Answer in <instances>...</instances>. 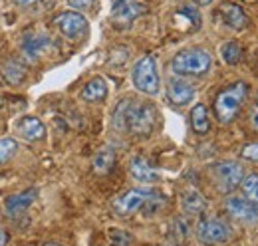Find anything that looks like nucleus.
I'll return each instance as SVG.
<instances>
[{
  "instance_id": "1",
  "label": "nucleus",
  "mask_w": 258,
  "mask_h": 246,
  "mask_svg": "<svg viewBox=\"0 0 258 246\" xmlns=\"http://www.w3.org/2000/svg\"><path fill=\"white\" fill-rule=\"evenodd\" d=\"M159 113L153 103H139L125 97L117 103L113 111V127L119 131H129L135 137H149L155 131Z\"/></svg>"
},
{
  "instance_id": "2",
  "label": "nucleus",
  "mask_w": 258,
  "mask_h": 246,
  "mask_svg": "<svg viewBox=\"0 0 258 246\" xmlns=\"http://www.w3.org/2000/svg\"><path fill=\"white\" fill-rule=\"evenodd\" d=\"M213 58L203 48H185L175 54L171 70L177 76H205L211 70Z\"/></svg>"
},
{
  "instance_id": "3",
  "label": "nucleus",
  "mask_w": 258,
  "mask_h": 246,
  "mask_svg": "<svg viewBox=\"0 0 258 246\" xmlns=\"http://www.w3.org/2000/svg\"><path fill=\"white\" fill-rule=\"evenodd\" d=\"M248 93V86L244 82H236L232 86L225 88L215 97V115L221 123H230L236 113L240 111L244 99Z\"/></svg>"
},
{
  "instance_id": "4",
  "label": "nucleus",
  "mask_w": 258,
  "mask_h": 246,
  "mask_svg": "<svg viewBox=\"0 0 258 246\" xmlns=\"http://www.w3.org/2000/svg\"><path fill=\"white\" fill-rule=\"evenodd\" d=\"M131 80L135 90H139L145 95H157L161 90V80H159V72H157V61L153 54H145L135 61L133 70H131Z\"/></svg>"
},
{
  "instance_id": "5",
  "label": "nucleus",
  "mask_w": 258,
  "mask_h": 246,
  "mask_svg": "<svg viewBox=\"0 0 258 246\" xmlns=\"http://www.w3.org/2000/svg\"><path fill=\"white\" fill-rule=\"evenodd\" d=\"M195 234H197L201 244L217 246L225 244V242L230 240L232 228L226 224L225 220H221V218H203V220H199Z\"/></svg>"
},
{
  "instance_id": "6",
  "label": "nucleus",
  "mask_w": 258,
  "mask_h": 246,
  "mask_svg": "<svg viewBox=\"0 0 258 246\" xmlns=\"http://www.w3.org/2000/svg\"><path fill=\"white\" fill-rule=\"evenodd\" d=\"M211 173L215 177V183L219 187V191L223 193H230L234 191L240 181L244 179V167L236 161H221V163H215L211 167Z\"/></svg>"
},
{
  "instance_id": "7",
  "label": "nucleus",
  "mask_w": 258,
  "mask_h": 246,
  "mask_svg": "<svg viewBox=\"0 0 258 246\" xmlns=\"http://www.w3.org/2000/svg\"><path fill=\"white\" fill-rule=\"evenodd\" d=\"M153 195V191H145V189H129L123 195H119L113 201V211L119 216H131L137 211H141L147 203V199Z\"/></svg>"
},
{
  "instance_id": "8",
  "label": "nucleus",
  "mask_w": 258,
  "mask_h": 246,
  "mask_svg": "<svg viewBox=\"0 0 258 246\" xmlns=\"http://www.w3.org/2000/svg\"><path fill=\"white\" fill-rule=\"evenodd\" d=\"M54 26L62 32V36H66L68 40H80L88 32V20L80 12L68 10L54 18Z\"/></svg>"
},
{
  "instance_id": "9",
  "label": "nucleus",
  "mask_w": 258,
  "mask_h": 246,
  "mask_svg": "<svg viewBox=\"0 0 258 246\" xmlns=\"http://www.w3.org/2000/svg\"><path fill=\"white\" fill-rule=\"evenodd\" d=\"M52 46L54 44H52L50 36L28 32V34H24V38L20 42V52H22V58L26 61H38L52 50Z\"/></svg>"
},
{
  "instance_id": "10",
  "label": "nucleus",
  "mask_w": 258,
  "mask_h": 246,
  "mask_svg": "<svg viewBox=\"0 0 258 246\" xmlns=\"http://www.w3.org/2000/svg\"><path fill=\"white\" fill-rule=\"evenodd\" d=\"M225 211L240 222H246V224L258 222V205L248 201L246 197H236V195L226 197Z\"/></svg>"
},
{
  "instance_id": "11",
  "label": "nucleus",
  "mask_w": 258,
  "mask_h": 246,
  "mask_svg": "<svg viewBox=\"0 0 258 246\" xmlns=\"http://www.w3.org/2000/svg\"><path fill=\"white\" fill-rule=\"evenodd\" d=\"M167 99L169 103L177 105V107H183L187 105L189 101H193L195 97V88L183 78H171L167 82Z\"/></svg>"
},
{
  "instance_id": "12",
  "label": "nucleus",
  "mask_w": 258,
  "mask_h": 246,
  "mask_svg": "<svg viewBox=\"0 0 258 246\" xmlns=\"http://www.w3.org/2000/svg\"><path fill=\"white\" fill-rule=\"evenodd\" d=\"M141 12H143V6L139 2H135V0H119L115 4L113 12H111V20H113V24L117 28H129V24L137 16H141Z\"/></svg>"
},
{
  "instance_id": "13",
  "label": "nucleus",
  "mask_w": 258,
  "mask_h": 246,
  "mask_svg": "<svg viewBox=\"0 0 258 246\" xmlns=\"http://www.w3.org/2000/svg\"><path fill=\"white\" fill-rule=\"evenodd\" d=\"M129 173H131V177H133L135 181H139V183H155V181L159 179L157 169H155L145 157H141V155H137V157H133V159L129 161Z\"/></svg>"
},
{
  "instance_id": "14",
  "label": "nucleus",
  "mask_w": 258,
  "mask_h": 246,
  "mask_svg": "<svg viewBox=\"0 0 258 246\" xmlns=\"http://www.w3.org/2000/svg\"><path fill=\"white\" fill-rule=\"evenodd\" d=\"M0 78L8 86H22L26 80V66L16 58H6L0 64Z\"/></svg>"
},
{
  "instance_id": "15",
  "label": "nucleus",
  "mask_w": 258,
  "mask_h": 246,
  "mask_svg": "<svg viewBox=\"0 0 258 246\" xmlns=\"http://www.w3.org/2000/svg\"><path fill=\"white\" fill-rule=\"evenodd\" d=\"M16 131H18V135H20L24 141H28V143L42 141V139L46 137V125L42 123V119H38V117H32V115H28V117H22V119L18 121V127H16Z\"/></svg>"
},
{
  "instance_id": "16",
  "label": "nucleus",
  "mask_w": 258,
  "mask_h": 246,
  "mask_svg": "<svg viewBox=\"0 0 258 246\" xmlns=\"http://www.w3.org/2000/svg\"><path fill=\"white\" fill-rule=\"evenodd\" d=\"M219 12H221L223 22H225L228 28H232V30H240V28H244V26L248 24V16H246L244 10H242L238 4H234V2H225V4H221Z\"/></svg>"
},
{
  "instance_id": "17",
  "label": "nucleus",
  "mask_w": 258,
  "mask_h": 246,
  "mask_svg": "<svg viewBox=\"0 0 258 246\" xmlns=\"http://www.w3.org/2000/svg\"><path fill=\"white\" fill-rule=\"evenodd\" d=\"M38 197V191L36 189H28V191H22V193H16V195H10L6 199V213L10 216H18L22 215Z\"/></svg>"
},
{
  "instance_id": "18",
  "label": "nucleus",
  "mask_w": 258,
  "mask_h": 246,
  "mask_svg": "<svg viewBox=\"0 0 258 246\" xmlns=\"http://www.w3.org/2000/svg\"><path fill=\"white\" fill-rule=\"evenodd\" d=\"M181 207L187 215H201L207 209V199L197 189H185L181 193Z\"/></svg>"
},
{
  "instance_id": "19",
  "label": "nucleus",
  "mask_w": 258,
  "mask_h": 246,
  "mask_svg": "<svg viewBox=\"0 0 258 246\" xmlns=\"http://www.w3.org/2000/svg\"><path fill=\"white\" fill-rule=\"evenodd\" d=\"M107 97V82L103 78H94L90 80L84 90H82V99L84 101H90V103H96V101H103Z\"/></svg>"
},
{
  "instance_id": "20",
  "label": "nucleus",
  "mask_w": 258,
  "mask_h": 246,
  "mask_svg": "<svg viewBox=\"0 0 258 246\" xmlns=\"http://www.w3.org/2000/svg\"><path fill=\"white\" fill-rule=\"evenodd\" d=\"M113 165H115V151H113L111 147H103V149H99V151L94 155L92 167H94V171H96L97 175H107V173H111Z\"/></svg>"
},
{
  "instance_id": "21",
  "label": "nucleus",
  "mask_w": 258,
  "mask_h": 246,
  "mask_svg": "<svg viewBox=\"0 0 258 246\" xmlns=\"http://www.w3.org/2000/svg\"><path fill=\"white\" fill-rule=\"evenodd\" d=\"M191 127H193L195 133H199V135H205L211 129L209 111H207V107L203 103H197L191 109Z\"/></svg>"
},
{
  "instance_id": "22",
  "label": "nucleus",
  "mask_w": 258,
  "mask_h": 246,
  "mask_svg": "<svg viewBox=\"0 0 258 246\" xmlns=\"http://www.w3.org/2000/svg\"><path fill=\"white\" fill-rule=\"evenodd\" d=\"M221 56H223V60L228 66H234V64H238L242 60V48H240V44L236 40H230L221 48Z\"/></svg>"
},
{
  "instance_id": "23",
  "label": "nucleus",
  "mask_w": 258,
  "mask_h": 246,
  "mask_svg": "<svg viewBox=\"0 0 258 246\" xmlns=\"http://www.w3.org/2000/svg\"><path fill=\"white\" fill-rule=\"evenodd\" d=\"M240 189H242V195H244L248 201H252V203L258 205V175L256 173L244 177V179L240 181Z\"/></svg>"
},
{
  "instance_id": "24",
  "label": "nucleus",
  "mask_w": 258,
  "mask_h": 246,
  "mask_svg": "<svg viewBox=\"0 0 258 246\" xmlns=\"http://www.w3.org/2000/svg\"><path fill=\"white\" fill-rule=\"evenodd\" d=\"M18 151V143L12 137H0V165L8 163Z\"/></svg>"
},
{
  "instance_id": "25",
  "label": "nucleus",
  "mask_w": 258,
  "mask_h": 246,
  "mask_svg": "<svg viewBox=\"0 0 258 246\" xmlns=\"http://www.w3.org/2000/svg\"><path fill=\"white\" fill-rule=\"evenodd\" d=\"M109 240L113 246H127L131 244V236L123 230H111L109 232Z\"/></svg>"
},
{
  "instance_id": "26",
  "label": "nucleus",
  "mask_w": 258,
  "mask_h": 246,
  "mask_svg": "<svg viewBox=\"0 0 258 246\" xmlns=\"http://www.w3.org/2000/svg\"><path fill=\"white\" fill-rule=\"evenodd\" d=\"M240 157H242L244 161H252V163H256L258 161V143H248V145H244V147L240 149Z\"/></svg>"
},
{
  "instance_id": "27",
  "label": "nucleus",
  "mask_w": 258,
  "mask_h": 246,
  "mask_svg": "<svg viewBox=\"0 0 258 246\" xmlns=\"http://www.w3.org/2000/svg\"><path fill=\"white\" fill-rule=\"evenodd\" d=\"M173 232H175V236H177L179 240H185V238H187V222H185L183 218H177V220L173 222Z\"/></svg>"
},
{
  "instance_id": "28",
  "label": "nucleus",
  "mask_w": 258,
  "mask_h": 246,
  "mask_svg": "<svg viewBox=\"0 0 258 246\" xmlns=\"http://www.w3.org/2000/svg\"><path fill=\"white\" fill-rule=\"evenodd\" d=\"M68 2H70V6L76 8V10H86V8H90L96 0H68Z\"/></svg>"
},
{
  "instance_id": "29",
  "label": "nucleus",
  "mask_w": 258,
  "mask_h": 246,
  "mask_svg": "<svg viewBox=\"0 0 258 246\" xmlns=\"http://www.w3.org/2000/svg\"><path fill=\"white\" fill-rule=\"evenodd\" d=\"M250 123H252V127L258 131V103H254L252 109H250Z\"/></svg>"
},
{
  "instance_id": "30",
  "label": "nucleus",
  "mask_w": 258,
  "mask_h": 246,
  "mask_svg": "<svg viewBox=\"0 0 258 246\" xmlns=\"http://www.w3.org/2000/svg\"><path fill=\"white\" fill-rule=\"evenodd\" d=\"M6 242H8V232L0 226V246H6Z\"/></svg>"
},
{
  "instance_id": "31",
  "label": "nucleus",
  "mask_w": 258,
  "mask_h": 246,
  "mask_svg": "<svg viewBox=\"0 0 258 246\" xmlns=\"http://www.w3.org/2000/svg\"><path fill=\"white\" fill-rule=\"evenodd\" d=\"M14 4H18V6H30V4H34L36 0H12Z\"/></svg>"
},
{
  "instance_id": "32",
  "label": "nucleus",
  "mask_w": 258,
  "mask_h": 246,
  "mask_svg": "<svg viewBox=\"0 0 258 246\" xmlns=\"http://www.w3.org/2000/svg\"><path fill=\"white\" fill-rule=\"evenodd\" d=\"M195 2H197V4H201V6H205V4H211L213 0H195Z\"/></svg>"
},
{
  "instance_id": "33",
  "label": "nucleus",
  "mask_w": 258,
  "mask_h": 246,
  "mask_svg": "<svg viewBox=\"0 0 258 246\" xmlns=\"http://www.w3.org/2000/svg\"><path fill=\"white\" fill-rule=\"evenodd\" d=\"M44 246H62V244H56V242H48V244H44Z\"/></svg>"
},
{
  "instance_id": "34",
  "label": "nucleus",
  "mask_w": 258,
  "mask_h": 246,
  "mask_svg": "<svg viewBox=\"0 0 258 246\" xmlns=\"http://www.w3.org/2000/svg\"><path fill=\"white\" fill-rule=\"evenodd\" d=\"M0 103H2V99H0Z\"/></svg>"
}]
</instances>
